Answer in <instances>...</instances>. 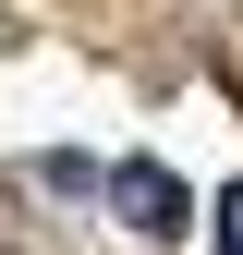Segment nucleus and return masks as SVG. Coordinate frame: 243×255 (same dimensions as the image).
I'll return each instance as SVG.
<instances>
[{"mask_svg":"<svg viewBox=\"0 0 243 255\" xmlns=\"http://www.w3.org/2000/svg\"><path fill=\"white\" fill-rule=\"evenodd\" d=\"M207 219H219V255H243V182H231V195L207 207Z\"/></svg>","mask_w":243,"mask_h":255,"instance_id":"f03ea898","label":"nucleus"},{"mask_svg":"<svg viewBox=\"0 0 243 255\" xmlns=\"http://www.w3.org/2000/svg\"><path fill=\"white\" fill-rule=\"evenodd\" d=\"M110 207H122V231H146V243H182V219H195V195H182L158 158H122V170H110Z\"/></svg>","mask_w":243,"mask_h":255,"instance_id":"f257e3e1","label":"nucleus"}]
</instances>
